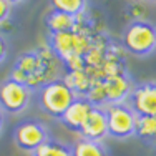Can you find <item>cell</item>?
<instances>
[{
    "mask_svg": "<svg viewBox=\"0 0 156 156\" xmlns=\"http://www.w3.org/2000/svg\"><path fill=\"white\" fill-rule=\"evenodd\" d=\"M62 60L51 51V48L48 45H43L38 47L37 50L23 51L13 63V68L9 78L25 85L33 91L40 90L48 81L62 78Z\"/></svg>",
    "mask_w": 156,
    "mask_h": 156,
    "instance_id": "6da1fadb",
    "label": "cell"
},
{
    "mask_svg": "<svg viewBox=\"0 0 156 156\" xmlns=\"http://www.w3.org/2000/svg\"><path fill=\"white\" fill-rule=\"evenodd\" d=\"M76 95L65 85L62 78L48 81L38 90V103L48 116L60 120Z\"/></svg>",
    "mask_w": 156,
    "mask_h": 156,
    "instance_id": "7a4b0ae2",
    "label": "cell"
},
{
    "mask_svg": "<svg viewBox=\"0 0 156 156\" xmlns=\"http://www.w3.org/2000/svg\"><path fill=\"white\" fill-rule=\"evenodd\" d=\"M72 156H108V151L100 141L80 138L72 146Z\"/></svg>",
    "mask_w": 156,
    "mask_h": 156,
    "instance_id": "9a60e30c",
    "label": "cell"
},
{
    "mask_svg": "<svg viewBox=\"0 0 156 156\" xmlns=\"http://www.w3.org/2000/svg\"><path fill=\"white\" fill-rule=\"evenodd\" d=\"M51 10L68 13V15H80L87 10V0H50Z\"/></svg>",
    "mask_w": 156,
    "mask_h": 156,
    "instance_id": "2e32d148",
    "label": "cell"
},
{
    "mask_svg": "<svg viewBox=\"0 0 156 156\" xmlns=\"http://www.w3.org/2000/svg\"><path fill=\"white\" fill-rule=\"evenodd\" d=\"M33 156H72V148L60 141L48 140L38 150L33 151Z\"/></svg>",
    "mask_w": 156,
    "mask_h": 156,
    "instance_id": "e0dca14e",
    "label": "cell"
},
{
    "mask_svg": "<svg viewBox=\"0 0 156 156\" xmlns=\"http://www.w3.org/2000/svg\"><path fill=\"white\" fill-rule=\"evenodd\" d=\"M128 15L131 17L133 22H146L148 9L144 7V3H141V2L131 3V5L128 7Z\"/></svg>",
    "mask_w": 156,
    "mask_h": 156,
    "instance_id": "ac0fdd59",
    "label": "cell"
},
{
    "mask_svg": "<svg viewBox=\"0 0 156 156\" xmlns=\"http://www.w3.org/2000/svg\"><path fill=\"white\" fill-rule=\"evenodd\" d=\"M62 80L76 96H87L91 85L90 78L85 72H65L62 75Z\"/></svg>",
    "mask_w": 156,
    "mask_h": 156,
    "instance_id": "5bb4252c",
    "label": "cell"
},
{
    "mask_svg": "<svg viewBox=\"0 0 156 156\" xmlns=\"http://www.w3.org/2000/svg\"><path fill=\"white\" fill-rule=\"evenodd\" d=\"M45 25L50 33L73 32L76 25V17L58 12V10H50L45 15Z\"/></svg>",
    "mask_w": 156,
    "mask_h": 156,
    "instance_id": "7c38bea8",
    "label": "cell"
},
{
    "mask_svg": "<svg viewBox=\"0 0 156 156\" xmlns=\"http://www.w3.org/2000/svg\"><path fill=\"white\" fill-rule=\"evenodd\" d=\"M108 135L118 140H125L135 135L136 113L126 103H111L105 106Z\"/></svg>",
    "mask_w": 156,
    "mask_h": 156,
    "instance_id": "5b68a950",
    "label": "cell"
},
{
    "mask_svg": "<svg viewBox=\"0 0 156 156\" xmlns=\"http://www.w3.org/2000/svg\"><path fill=\"white\" fill-rule=\"evenodd\" d=\"M123 48L136 57H148L156 48V27L150 22H131L126 25L121 38Z\"/></svg>",
    "mask_w": 156,
    "mask_h": 156,
    "instance_id": "3957f363",
    "label": "cell"
},
{
    "mask_svg": "<svg viewBox=\"0 0 156 156\" xmlns=\"http://www.w3.org/2000/svg\"><path fill=\"white\" fill-rule=\"evenodd\" d=\"M78 133H80V136L85 140L100 141V143H101V140L108 135V123H106L105 108L93 106Z\"/></svg>",
    "mask_w": 156,
    "mask_h": 156,
    "instance_id": "9c48e42d",
    "label": "cell"
},
{
    "mask_svg": "<svg viewBox=\"0 0 156 156\" xmlns=\"http://www.w3.org/2000/svg\"><path fill=\"white\" fill-rule=\"evenodd\" d=\"M7 2H9L10 5H15V3H20V2H23V0H7Z\"/></svg>",
    "mask_w": 156,
    "mask_h": 156,
    "instance_id": "7402d4cb",
    "label": "cell"
},
{
    "mask_svg": "<svg viewBox=\"0 0 156 156\" xmlns=\"http://www.w3.org/2000/svg\"><path fill=\"white\" fill-rule=\"evenodd\" d=\"M96 33H81V32L50 33V37H48V47L63 62L65 58L72 57V55L87 53L91 45V40H93V37Z\"/></svg>",
    "mask_w": 156,
    "mask_h": 156,
    "instance_id": "277c9868",
    "label": "cell"
},
{
    "mask_svg": "<svg viewBox=\"0 0 156 156\" xmlns=\"http://www.w3.org/2000/svg\"><path fill=\"white\" fill-rule=\"evenodd\" d=\"M32 90L12 78H5L0 83V110L9 115H18L28 106Z\"/></svg>",
    "mask_w": 156,
    "mask_h": 156,
    "instance_id": "8992f818",
    "label": "cell"
},
{
    "mask_svg": "<svg viewBox=\"0 0 156 156\" xmlns=\"http://www.w3.org/2000/svg\"><path fill=\"white\" fill-rule=\"evenodd\" d=\"M50 140L47 126L38 120H25L17 125L13 131V141L20 150L33 153L43 143Z\"/></svg>",
    "mask_w": 156,
    "mask_h": 156,
    "instance_id": "52a82bcc",
    "label": "cell"
},
{
    "mask_svg": "<svg viewBox=\"0 0 156 156\" xmlns=\"http://www.w3.org/2000/svg\"><path fill=\"white\" fill-rule=\"evenodd\" d=\"M93 105L88 101L87 96H76L75 100L72 101V105L66 108V111L63 113V116L60 118L62 125L65 126L66 129L70 131H75L78 133L81 128V125L85 123L88 113L91 111Z\"/></svg>",
    "mask_w": 156,
    "mask_h": 156,
    "instance_id": "30bf717a",
    "label": "cell"
},
{
    "mask_svg": "<svg viewBox=\"0 0 156 156\" xmlns=\"http://www.w3.org/2000/svg\"><path fill=\"white\" fill-rule=\"evenodd\" d=\"M103 90L106 96V105L111 103H123L131 93V80H129L128 73L123 75H115L106 80H103Z\"/></svg>",
    "mask_w": 156,
    "mask_h": 156,
    "instance_id": "8fae6325",
    "label": "cell"
},
{
    "mask_svg": "<svg viewBox=\"0 0 156 156\" xmlns=\"http://www.w3.org/2000/svg\"><path fill=\"white\" fill-rule=\"evenodd\" d=\"M150 2H156V0H150Z\"/></svg>",
    "mask_w": 156,
    "mask_h": 156,
    "instance_id": "603a6c76",
    "label": "cell"
},
{
    "mask_svg": "<svg viewBox=\"0 0 156 156\" xmlns=\"http://www.w3.org/2000/svg\"><path fill=\"white\" fill-rule=\"evenodd\" d=\"M128 106L136 115L156 116V81H144L133 87L128 96Z\"/></svg>",
    "mask_w": 156,
    "mask_h": 156,
    "instance_id": "ba28073f",
    "label": "cell"
},
{
    "mask_svg": "<svg viewBox=\"0 0 156 156\" xmlns=\"http://www.w3.org/2000/svg\"><path fill=\"white\" fill-rule=\"evenodd\" d=\"M2 128H3V111L0 110V131H2Z\"/></svg>",
    "mask_w": 156,
    "mask_h": 156,
    "instance_id": "44dd1931",
    "label": "cell"
},
{
    "mask_svg": "<svg viewBox=\"0 0 156 156\" xmlns=\"http://www.w3.org/2000/svg\"><path fill=\"white\" fill-rule=\"evenodd\" d=\"M10 10H12V5H10L7 0H0V25L9 20Z\"/></svg>",
    "mask_w": 156,
    "mask_h": 156,
    "instance_id": "d6986e66",
    "label": "cell"
},
{
    "mask_svg": "<svg viewBox=\"0 0 156 156\" xmlns=\"http://www.w3.org/2000/svg\"><path fill=\"white\" fill-rule=\"evenodd\" d=\"M135 135L144 143L156 144V116L151 115H136Z\"/></svg>",
    "mask_w": 156,
    "mask_h": 156,
    "instance_id": "4fadbf2b",
    "label": "cell"
},
{
    "mask_svg": "<svg viewBox=\"0 0 156 156\" xmlns=\"http://www.w3.org/2000/svg\"><path fill=\"white\" fill-rule=\"evenodd\" d=\"M7 53H9V43H7V40L0 35V63L7 58Z\"/></svg>",
    "mask_w": 156,
    "mask_h": 156,
    "instance_id": "ffe728a7",
    "label": "cell"
}]
</instances>
